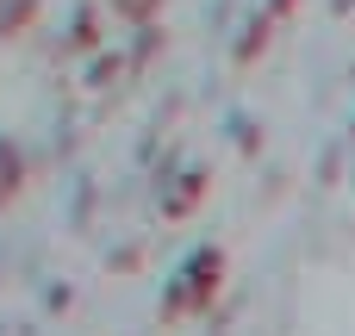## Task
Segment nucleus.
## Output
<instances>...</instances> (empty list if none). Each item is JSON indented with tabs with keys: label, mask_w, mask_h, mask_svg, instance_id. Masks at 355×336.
I'll list each match as a JSON object with an SVG mask.
<instances>
[]
</instances>
